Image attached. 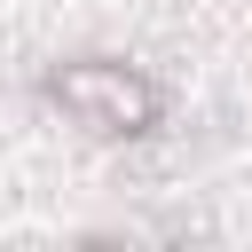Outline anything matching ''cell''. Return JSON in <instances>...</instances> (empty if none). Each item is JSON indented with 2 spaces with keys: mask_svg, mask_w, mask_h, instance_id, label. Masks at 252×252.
Returning a JSON list of instances; mask_svg holds the SVG:
<instances>
[{
  "mask_svg": "<svg viewBox=\"0 0 252 252\" xmlns=\"http://www.w3.org/2000/svg\"><path fill=\"white\" fill-rule=\"evenodd\" d=\"M47 102L71 118V126H87V134H150L158 126V110H165V94H158V79H142L134 63H110V55H79V63H63L55 79H47Z\"/></svg>",
  "mask_w": 252,
  "mask_h": 252,
  "instance_id": "6da1fadb",
  "label": "cell"
}]
</instances>
